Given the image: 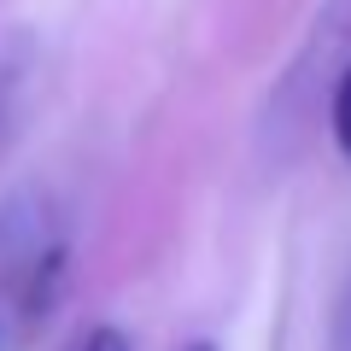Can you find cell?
I'll use <instances>...</instances> for the list:
<instances>
[{
  "mask_svg": "<svg viewBox=\"0 0 351 351\" xmlns=\"http://www.w3.org/2000/svg\"><path fill=\"white\" fill-rule=\"evenodd\" d=\"M334 141H339V152L351 158V64L339 71V88H334Z\"/></svg>",
  "mask_w": 351,
  "mask_h": 351,
  "instance_id": "1",
  "label": "cell"
},
{
  "mask_svg": "<svg viewBox=\"0 0 351 351\" xmlns=\"http://www.w3.org/2000/svg\"><path fill=\"white\" fill-rule=\"evenodd\" d=\"M328 351H351V276H346V293L334 304V334H328Z\"/></svg>",
  "mask_w": 351,
  "mask_h": 351,
  "instance_id": "2",
  "label": "cell"
},
{
  "mask_svg": "<svg viewBox=\"0 0 351 351\" xmlns=\"http://www.w3.org/2000/svg\"><path fill=\"white\" fill-rule=\"evenodd\" d=\"M76 351H135V346H129V334H123V328H94V334H88Z\"/></svg>",
  "mask_w": 351,
  "mask_h": 351,
  "instance_id": "3",
  "label": "cell"
},
{
  "mask_svg": "<svg viewBox=\"0 0 351 351\" xmlns=\"http://www.w3.org/2000/svg\"><path fill=\"white\" fill-rule=\"evenodd\" d=\"M188 351H217V346H205V339H199V346H188Z\"/></svg>",
  "mask_w": 351,
  "mask_h": 351,
  "instance_id": "4",
  "label": "cell"
}]
</instances>
